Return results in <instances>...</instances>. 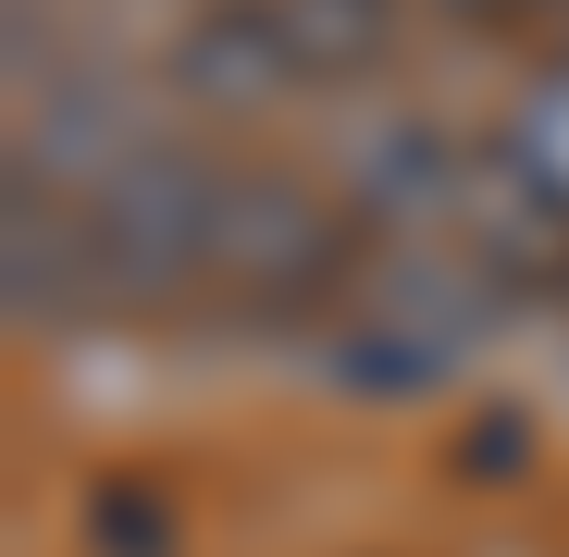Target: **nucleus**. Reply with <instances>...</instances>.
I'll return each mask as SVG.
<instances>
[{"label":"nucleus","instance_id":"nucleus-1","mask_svg":"<svg viewBox=\"0 0 569 557\" xmlns=\"http://www.w3.org/2000/svg\"><path fill=\"white\" fill-rule=\"evenodd\" d=\"M62 199H74V223H87V272L124 286V298H161V286H186V272H211L223 186H211L199 161L137 149V161H112V173L62 186Z\"/></svg>","mask_w":569,"mask_h":557},{"label":"nucleus","instance_id":"nucleus-2","mask_svg":"<svg viewBox=\"0 0 569 557\" xmlns=\"http://www.w3.org/2000/svg\"><path fill=\"white\" fill-rule=\"evenodd\" d=\"M335 260V211L298 199V186H223L211 223V272H248V286H310Z\"/></svg>","mask_w":569,"mask_h":557},{"label":"nucleus","instance_id":"nucleus-3","mask_svg":"<svg viewBox=\"0 0 569 557\" xmlns=\"http://www.w3.org/2000/svg\"><path fill=\"white\" fill-rule=\"evenodd\" d=\"M496 161L532 186V199H557V211H569V62H557V74H532V100L508 112Z\"/></svg>","mask_w":569,"mask_h":557}]
</instances>
